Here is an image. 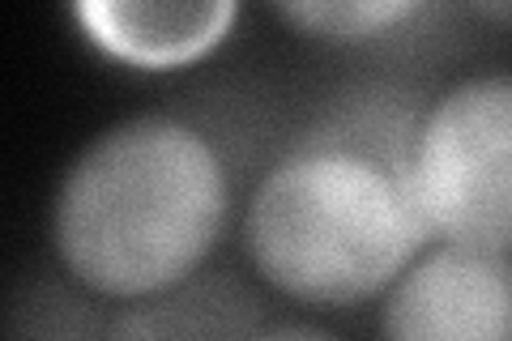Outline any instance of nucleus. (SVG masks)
I'll return each mask as SVG.
<instances>
[{
    "label": "nucleus",
    "instance_id": "nucleus-4",
    "mask_svg": "<svg viewBox=\"0 0 512 341\" xmlns=\"http://www.w3.org/2000/svg\"><path fill=\"white\" fill-rule=\"evenodd\" d=\"M380 341H512L508 256L448 243L419 252L384 290Z\"/></svg>",
    "mask_w": 512,
    "mask_h": 341
},
{
    "label": "nucleus",
    "instance_id": "nucleus-6",
    "mask_svg": "<svg viewBox=\"0 0 512 341\" xmlns=\"http://www.w3.org/2000/svg\"><path fill=\"white\" fill-rule=\"evenodd\" d=\"M231 0H90L77 5L86 35L128 64H184L205 56L235 22Z\"/></svg>",
    "mask_w": 512,
    "mask_h": 341
},
{
    "label": "nucleus",
    "instance_id": "nucleus-1",
    "mask_svg": "<svg viewBox=\"0 0 512 341\" xmlns=\"http://www.w3.org/2000/svg\"><path fill=\"white\" fill-rule=\"evenodd\" d=\"M231 214L214 141L175 116H128L64 167L52 197L60 269L99 299H146L205 265Z\"/></svg>",
    "mask_w": 512,
    "mask_h": 341
},
{
    "label": "nucleus",
    "instance_id": "nucleus-8",
    "mask_svg": "<svg viewBox=\"0 0 512 341\" xmlns=\"http://www.w3.org/2000/svg\"><path fill=\"white\" fill-rule=\"evenodd\" d=\"M107 316L86 286L35 282L26 299L13 303V341H107Z\"/></svg>",
    "mask_w": 512,
    "mask_h": 341
},
{
    "label": "nucleus",
    "instance_id": "nucleus-3",
    "mask_svg": "<svg viewBox=\"0 0 512 341\" xmlns=\"http://www.w3.org/2000/svg\"><path fill=\"white\" fill-rule=\"evenodd\" d=\"M406 188L431 239L483 256L512 248V81L466 77L414 124Z\"/></svg>",
    "mask_w": 512,
    "mask_h": 341
},
{
    "label": "nucleus",
    "instance_id": "nucleus-5",
    "mask_svg": "<svg viewBox=\"0 0 512 341\" xmlns=\"http://www.w3.org/2000/svg\"><path fill=\"white\" fill-rule=\"evenodd\" d=\"M261 329L265 299L231 269H197L107 316V341H248Z\"/></svg>",
    "mask_w": 512,
    "mask_h": 341
},
{
    "label": "nucleus",
    "instance_id": "nucleus-2",
    "mask_svg": "<svg viewBox=\"0 0 512 341\" xmlns=\"http://www.w3.org/2000/svg\"><path fill=\"white\" fill-rule=\"evenodd\" d=\"M410 137L316 133L261 175L244 209V248L261 278L312 307L384 295L427 248L406 188Z\"/></svg>",
    "mask_w": 512,
    "mask_h": 341
},
{
    "label": "nucleus",
    "instance_id": "nucleus-7",
    "mask_svg": "<svg viewBox=\"0 0 512 341\" xmlns=\"http://www.w3.org/2000/svg\"><path fill=\"white\" fill-rule=\"evenodd\" d=\"M286 22H295L303 35L329 43H367L393 35L402 22L423 18V5L414 0H295L278 9Z\"/></svg>",
    "mask_w": 512,
    "mask_h": 341
},
{
    "label": "nucleus",
    "instance_id": "nucleus-9",
    "mask_svg": "<svg viewBox=\"0 0 512 341\" xmlns=\"http://www.w3.org/2000/svg\"><path fill=\"white\" fill-rule=\"evenodd\" d=\"M248 341H342V337L329 329H316V324H265Z\"/></svg>",
    "mask_w": 512,
    "mask_h": 341
}]
</instances>
